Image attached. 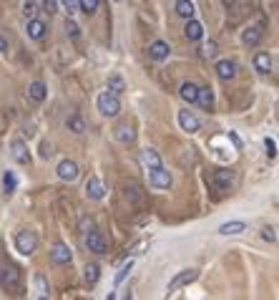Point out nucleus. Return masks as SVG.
I'll return each instance as SVG.
<instances>
[{
  "instance_id": "f257e3e1",
  "label": "nucleus",
  "mask_w": 279,
  "mask_h": 300,
  "mask_svg": "<svg viewBox=\"0 0 279 300\" xmlns=\"http://www.w3.org/2000/svg\"><path fill=\"white\" fill-rule=\"evenodd\" d=\"M96 106H98L101 116H106V119H113V116H118V114H121V101H118V96H116V93H111L108 88L98 93Z\"/></svg>"
},
{
  "instance_id": "f03ea898",
  "label": "nucleus",
  "mask_w": 279,
  "mask_h": 300,
  "mask_svg": "<svg viewBox=\"0 0 279 300\" xmlns=\"http://www.w3.org/2000/svg\"><path fill=\"white\" fill-rule=\"evenodd\" d=\"M16 250L21 252V255H33L36 250H38V235L36 232H31V230H21L18 235H16Z\"/></svg>"
},
{
  "instance_id": "7ed1b4c3",
  "label": "nucleus",
  "mask_w": 279,
  "mask_h": 300,
  "mask_svg": "<svg viewBox=\"0 0 279 300\" xmlns=\"http://www.w3.org/2000/svg\"><path fill=\"white\" fill-rule=\"evenodd\" d=\"M86 247L88 252H96V255H106L108 252V237L98 230H88L86 232Z\"/></svg>"
},
{
  "instance_id": "20e7f679",
  "label": "nucleus",
  "mask_w": 279,
  "mask_h": 300,
  "mask_svg": "<svg viewBox=\"0 0 279 300\" xmlns=\"http://www.w3.org/2000/svg\"><path fill=\"white\" fill-rule=\"evenodd\" d=\"M149 182H151V187H156V189H169V187L174 184V177H171V172L164 169V164H161V167L149 169Z\"/></svg>"
},
{
  "instance_id": "39448f33",
  "label": "nucleus",
  "mask_w": 279,
  "mask_h": 300,
  "mask_svg": "<svg viewBox=\"0 0 279 300\" xmlns=\"http://www.w3.org/2000/svg\"><path fill=\"white\" fill-rule=\"evenodd\" d=\"M211 184H214L216 192H229L231 184H234V172H231V169H216Z\"/></svg>"
},
{
  "instance_id": "423d86ee",
  "label": "nucleus",
  "mask_w": 279,
  "mask_h": 300,
  "mask_svg": "<svg viewBox=\"0 0 279 300\" xmlns=\"http://www.w3.org/2000/svg\"><path fill=\"white\" fill-rule=\"evenodd\" d=\"M11 154L18 164H31V152H28V144L23 139H13L11 141Z\"/></svg>"
},
{
  "instance_id": "0eeeda50",
  "label": "nucleus",
  "mask_w": 279,
  "mask_h": 300,
  "mask_svg": "<svg viewBox=\"0 0 279 300\" xmlns=\"http://www.w3.org/2000/svg\"><path fill=\"white\" fill-rule=\"evenodd\" d=\"M51 260H53L56 265H68V262L73 260V252H71V247H68L66 242H56V245L51 247Z\"/></svg>"
},
{
  "instance_id": "6e6552de",
  "label": "nucleus",
  "mask_w": 279,
  "mask_h": 300,
  "mask_svg": "<svg viewBox=\"0 0 279 300\" xmlns=\"http://www.w3.org/2000/svg\"><path fill=\"white\" fill-rule=\"evenodd\" d=\"M196 275H199V270H181L171 282H169V295L171 292H176V290H181V287H186L189 282H194L196 280Z\"/></svg>"
},
{
  "instance_id": "1a4fd4ad",
  "label": "nucleus",
  "mask_w": 279,
  "mask_h": 300,
  "mask_svg": "<svg viewBox=\"0 0 279 300\" xmlns=\"http://www.w3.org/2000/svg\"><path fill=\"white\" fill-rule=\"evenodd\" d=\"M56 172H58V179H63V182H76L78 179V164L73 159H63Z\"/></svg>"
},
{
  "instance_id": "9d476101",
  "label": "nucleus",
  "mask_w": 279,
  "mask_h": 300,
  "mask_svg": "<svg viewBox=\"0 0 279 300\" xmlns=\"http://www.w3.org/2000/svg\"><path fill=\"white\" fill-rule=\"evenodd\" d=\"M21 285V272L16 267H0V287H18Z\"/></svg>"
},
{
  "instance_id": "9b49d317",
  "label": "nucleus",
  "mask_w": 279,
  "mask_h": 300,
  "mask_svg": "<svg viewBox=\"0 0 279 300\" xmlns=\"http://www.w3.org/2000/svg\"><path fill=\"white\" fill-rule=\"evenodd\" d=\"M179 126H181L184 131L194 134V131H199V129H201V121H199L191 111H179Z\"/></svg>"
},
{
  "instance_id": "f8f14e48",
  "label": "nucleus",
  "mask_w": 279,
  "mask_h": 300,
  "mask_svg": "<svg viewBox=\"0 0 279 300\" xmlns=\"http://www.w3.org/2000/svg\"><path fill=\"white\" fill-rule=\"evenodd\" d=\"M103 194H106V189H103L101 179L98 177H88V182H86V197L98 202V199H103Z\"/></svg>"
},
{
  "instance_id": "ddd939ff",
  "label": "nucleus",
  "mask_w": 279,
  "mask_h": 300,
  "mask_svg": "<svg viewBox=\"0 0 279 300\" xmlns=\"http://www.w3.org/2000/svg\"><path fill=\"white\" fill-rule=\"evenodd\" d=\"M46 31H48V26H46L43 21H38V18H31L28 26H26V33H28V38H33V41H41V38L46 36Z\"/></svg>"
},
{
  "instance_id": "4468645a",
  "label": "nucleus",
  "mask_w": 279,
  "mask_h": 300,
  "mask_svg": "<svg viewBox=\"0 0 279 300\" xmlns=\"http://www.w3.org/2000/svg\"><path fill=\"white\" fill-rule=\"evenodd\" d=\"M184 36L189 41H201L204 38V26L194 18H186V26H184Z\"/></svg>"
},
{
  "instance_id": "2eb2a0df",
  "label": "nucleus",
  "mask_w": 279,
  "mask_h": 300,
  "mask_svg": "<svg viewBox=\"0 0 279 300\" xmlns=\"http://www.w3.org/2000/svg\"><path fill=\"white\" fill-rule=\"evenodd\" d=\"M169 53H171V48H169L166 41H154V43L149 46V56H151L154 61H166Z\"/></svg>"
},
{
  "instance_id": "dca6fc26",
  "label": "nucleus",
  "mask_w": 279,
  "mask_h": 300,
  "mask_svg": "<svg viewBox=\"0 0 279 300\" xmlns=\"http://www.w3.org/2000/svg\"><path fill=\"white\" fill-rule=\"evenodd\" d=\"M216 76H219V78H224V81H231V78L236 76V63H234V61H229V58L219 61V63H216Z\"/></svg>"
},
{
  "instance_id": "f3484780",
  "label": "nucleus",
  "mask_w": 279,
  "mask_h": 300,
  "mask_svg": "<svg viewBox=\"0 0 279 300\" xmlns=\"http://www.w3.org/2000/svg\"><path fill=\"white\" fill-rule=\"evenodd\" d=\"M46 96H48V88H46V83H43V81H33V83L28 86V98H31V101L43 104V101H46Z\"/></svg>"
},
{
  "instance_id": "a211bd4d",
  "label": "nucleus",
  "mask_w": 279,
  "mask_h": 300,
  "mask_svg": "<svg viewBox=\"0 0 279 300\" xmlns=\"http://www.w3.org/2000/svg\"><path fill=\"white\" fill-rule=\"evenodd\" d=\"M179 96H181L186 104H196L199 86H196V83H191V81H186V83H181V88H179Z\"/></svg>"
},
{
  "instance_id": "6ab92c4d",
  "label": "nucleus",
  "mask_w": 279,
  "mask_h": 300,
  "mask_svg": "<svg viewBox=\"0 0 279 300\" xmlns=\"http://www.w3.org/2000/svg\"><path fill=\"white\" fill-rule=\"evenodd\" d=\"M113 136H116L121 144H131V141L136 139V131H133L128 124H118V126L113 129Z\"/></svg>"
},
{
  "instance_id": "aec40b11",
  "label": "nucleus",
  "mask_w": 279,
  "mask_h": 300,
  "mask_svg": "<svg viewBox=\"0 0 279 300\" xmlns=\"http://www.w3.org/2000/svg\"><path fill=\"white\" fill-rule=\"evenodd\" d=\"M254 68H256L259 73H269V71H271V56L264 53V51H259V53L254 56Z\"/></svg>"
},
{
  "instance_id": "412c9836",
  "label": "nucleus",
  "mask_w": 279,
  "mask_h": 300,
  "mask_svg": "<svg viewBox=\"0 0 279 300\" xmlns=\"http://www.w3.org/2000/svg\"><path fill=\"white\" fill-rule=\"evenodd\" d=\"M141 162H144L149 169H154V167H161V157H159V152H156V149H144V152H141Z\"/></svg>"
},
{
  "instance_id": "4be33fe9",
  "label": "nucleus",
  "mask_w": 279,
  "mask_h": 300,
  "mask_svg": "<svg viewBox=\"0 0 279 300\" xmlns=\"http://www.w3.org/2000/svg\"><path fill=\"white\" fill-rule=\"evenodd\" d=\"M241 41H244L246 46H256V43L261 41V28H259V26H249V28L241 33Z\"/></svg>"
},
{
  "instance_id": "5701e85b",
  "label": "nucleus",
  "mask_w": 279,
  "mask_h": 300,
  "mask_svg": "<svg viewBox=\"0 0 279 300\" xmlns=\"http://www.w3.org/2000/svg\"><path fill=\"white\" fill-rule=\"evenodd\" d=\"M176 16H181L184 21L194 18V3L191 0H176Z\"/></svg>"
},
{
  "instance_id": "b1692460",
  "label": "nucleus",
  "mask_w": 279,
  "mask_h": 300,
  "mask_svg": "<svg viewBox=\"0 0 279 300\" xmlns=\"http://www.w3.org/2000/svg\"><path fill=\"white\" fill-rule=\"evenodd\" d=\"M66 129H68V131H73V134H83V131H86V121H83L81 116H76V114H73V116H68V119H66Z\"/></svg>"
},
{
  "instance_id": "393cba45",
  "label": "nucleus",
  "mask_w": 279,
  "mask_h": 300,
  "mask_svg": "<svg viewBox=\"0 0 279 300\" xmlns=\"http://www.w3.org/2000/svg\"><path fill=\"white\" fill-rule=\"evenodd\" d=\"M241 232H246L244 222H226L219 227V235H241Z\"/></svg>"
},
{
  "instance_id": "a878e982",
  "label": "nucleus",
  "mask_w": 279,
  "mask_h": 300,
  "mask_svg": "<svg viewBox=\"0 0 279 300\" xmlns=\"http://www.w3.org/2000/svg\"><path fill=\"white\" fill-rule=\"evenodd\" d=\"M108 91H111V93H116V96H121V93L126 91V81H123L118 73H113V76L108 78Z\"/></svg>"
},
{
  "instance_id": "bb28decb",
  "label": "nucleus",
  "mask_w": 279,
  "mask_h": 300,
  "mask_svg": "<svg viewBox=\"0 0 279 300\" xmlns=\"http://www.w3.org/2000/svg\"><path fill=\"white\" fill-rule=\"evenodd\" d=\"M33 282H36V295H38V297H48V295H51L48 280H46V277H43L41 272H38V275L33 277Z\"/></svg>"
},
{
  "instance_id": "cd10ccee",
  "label": "nucleus",
  "mask_w": 279,
  "mask_h": 300,
  "mask_svg": "<svg viewBox=\"0 0 279 300\" xmlns=\"http://www.w3.org/2000/svg\"><path fill=\"white\" fill-rule=\"evenodd\" d=\"M98 3H101V0H78V13L93 16V13L98 11Z\"/></svg>"
},
{
  "instance_id": "c85d7f7f",
  "label": "nucleus",
  "mask_w": 279,
  "mask_h": 300,
  "mask_svg": "<svg viewBox=\"0 0 279 300\" xmlns=\"http://www.w3.org/2000/svg\"><path fill=\"white\" fill-rule=\"evenodd\" d=\"M98 277H101V267H98L96 262L86 265V282H88V285H96V282H98Z\"/></svg>"
},
{
  "instance_id": "c756f323",
  "label": "nucleus",
  "mask_w": 279,
  "mask_h": 300,
  "mask_svg": "<svg viewBox=\"0 0 279 300\" xmlns=\"http://www.w3.org/2000/svg\"><path fill=\"white\" fill-rule=\"evenodd\" d=\"M196 104H201V106H211L214 104V93H211V88H199V96H196Z\"/></svg>"
},
{
  "instance_id": "7c9ffc66",
  "label": "nucleus",
  "mask_w": 279,
  "mask_h": 300,
  "mask_svg": "<svg viewBox=\"0 0 279 300\" xmlns=\"http://www.w3.org/2000/svg\"><path fill=\"white\" fill-rule=\"evenodd\" d=\"M16 184H18V182H16V174L8 169V172L3 174V189H6V194H13V192H16Z\"/></svg>"
},
{
  "instance_id": "2f4dec72",
  "label": "nucleus",
  "mask_w": 279,
  "mask_h": 300,
  "mask_svg": "<svg viewBox=\"0 0 279 300\" xmlns=\"http://www.w3.org/2000/svg\"><path fill=\"white\" fill-rule=\"evenodd\" d=\"M126 199L133 202V205L141 202V187H138V184H128V187H126Z\"/></svg>"
},
{
  "instance_id": "473e14b6",
  "label": "nucleus",
  "mask_w": 279,
  "mask_h": 300,
  "mask_svg": "<svg viewBox=\"0 0 279 300\" xmlns=\"http://www.w3.org/2000/svg\"><path fill=\"white\" fill-rule=\"evenodd\" d=\"M61 8H63L68 16H76V13H78V0H61Z\"/></svg>"
},
{
  "instance_id": "72a5a7b5",
  "label": "nucleus",
  "mask_w": 279,
  "mask_h": 300,
  "mask_svg": "<svg viewBox=\"0 0 279 300\" xmlns=\"http://www.w3.org/2000/svg\"><path fill=\"white\" fill-rule=\"evenodd\" d=\"M66 36H68V38H78V36H81V28L71 21V16H68V21H66Z\"/></svg>"
},
{
  "instance_id": "f704fd0d",
  "label": "nucleus",
  "mask_w": 279,
  "mask_h": 300,
  "mask_svg": "<svg viewBox=\"0 0 279 300\" xmlns=\"http://www.w3.org/2000/svg\"><path fill=\"white\" fill-rule=\"evenodd\" d=\"M131 267H133V262L128 260V262H126V265H123V267L118 270V275H116V285H121V282H123V280L128 277V272H131Z\"/></svg>"
},
{
  "instance_id": "c9c22d12",
  "label": "nucleus",
  "mask_w": 279,
  "mask_h": 300,
  "mask_svg": "<svg viewBox=\"0 0 279 300\" xmlns=\"http://www.w3.org/2000/svg\"><path fill=\"white\" fill-rule=\"evenodd\" d=\"M36 13H38V6L33 3V0H28V3L23 6V16L31 21V18H36Z\"/></svg>"
},
{
  "instance_id": "e433bc0d",
  "label": "nucleus",
  "mask_w": 279,
  "mask_h": 300,
  "mask_svg": "<svg viewBox=\"0 0 279 300\" xmlns=\"http://www.w3.org/2000/svg\"><path fill=\"white\" fill-rule=\"evenodd\" d=\"M261 240H266V242H276V230H274V227H264V230H261Z\"/></svg>"
},
{
  "instance_id": "4c0bfd02",
  "label": "nucleus",
  "mask_w": 279,
  "mask_h": 300,
  "mask_svg": "<svg viewBox=\"0 0 279 300\" xmlns=\"http://www.w3.org/2000/svg\"><path fill=\"white\" fill-rule=\"evenodd\" d=\"M264 146H266V154H269V159H274L276 157V144H274V139H264Z\"/></svg>"
},
{
  "instance_id": "58836bf2",
  "label": "nucleus",
  "mask_w": 279,
  "mask_h": 300,
  "mask_svg": "<svg viewBox=\"0 0 279 300\" xmlns=\"http://www.w3.org/2000/svg\"><path fill=\"white\" fill-rule=\"evenodd\" d=\"M216 53H219V46H216V41H209V43L204 46V56H209V58H211V56H216Z\"/></svg>"
},
{
  "instance_id": "ea45409f",
  "label": "nucleus",
  "mask_w": 279,
  "mask_h": 300,
  "mask_svg": "<svg viewBox=\"0 0 279 300\" xmlns=\"http://www.w3.org/2000/svg\"><path fill=\"white\" fill-rule=\"evenodd\" d=\"M78 227H81V232H88V230H93V220L91 217H81Z\"/></svg>"
},
{
  "instance_id": "a19ab883",
  "label": "nucleus",
  "mask_w": 279,
  "mask_h": 300,
  "mask_svg": "<svg viewBox=\"0 0 279 300\" xmlns=\"http://www.w3.org/2000/svg\"><path fill=\"white\" fill-rule=\"evenodd\" d=\"M43 11L46 13H56V0H43Z\"/></svg>"
},
{
  "instance_id": "79ce46f5",
  "label": "nucleus",
  "mask_w": 279,
  "mask_h": 300,
  "mask_svg": "<svg viewBox=\"0 0 279 300\" xmlns=\"http://www.w3.org/2000/svg\"><path fill=\"white\" fill-rule=\"evenodd\" d=\"M6 51H8V41L0 36V53H6Z\"/></svg>"
},
{
  "instance_id": "37998d69",
  "label": "nucleus",
  "mask_w": 279,
  "mask_h": 300,
  "mask_svg": "<svg viewBox=\"0 0 279 300\" xmlns=\"http://www.w3.org/2000/svg\"><path fill=\"white\" fill-rule=\"evenodd\" d=\"M224 6L226 8H236V0H224Z\"/></svg>"
}]
</instances>
